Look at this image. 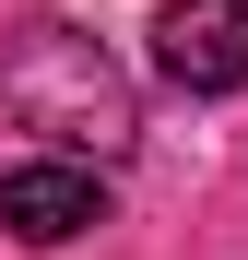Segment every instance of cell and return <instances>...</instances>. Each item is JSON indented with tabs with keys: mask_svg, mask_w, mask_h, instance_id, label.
I'll return each instance as SVG.
<instances>
[{
	"mask_svg": "<svg viewBox=\"0 0 248 260\" xmlns=\"http://www.w3.org/2000/svg\"><path fill=\"white\" fill-rule=\"evenodd\" d=\"M0 225H12L24 248H71V237H95L107 225V178H95V154H36L0 178Z\"/></svg>",
	"mask_w": 248,
	"mask_h": 260,
	"instance_id": "cell-2",
	"label": "cell"
},
{
	"mask_svg": "<svg viewBox=\"0 0 248 260\" xmlns=\"http://www.w3.org/2000/svg\"><path fill=\"white\" fill-rule=\"evenodd\" d=\"M154 71L178 95H236L248 83V0H165L154 12Z\"/></svg>",
	"mask_w": 248,
	"mask_h": 260,
	"instance_id": "cell-3",
	"label": "cell"
},
{
	"mask_svg": "<svg viewBox=\"0 0 248 260\" xmlns=\"http://www.w3.org/2000/svg\"><path fill=\"white\" fill-rule=\"evenodd\" d=\"M0 107L24 130H48L59 154H118L130 142V71H118L83 24H59V12L12 24V48H0Z\"/></svg>",
	"mask_w": 248,
	"mask_h": 260,
	"instance_id": "cell-1",
	"label": "cell"
}]
</instances>
